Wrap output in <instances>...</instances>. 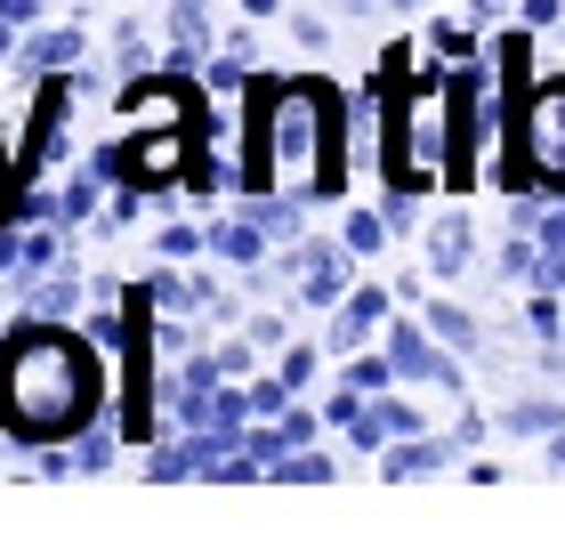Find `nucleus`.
Returning a JSON list of instances; mask_svg holds the SVG:
<instances>
[{"mask_svg":"<svg viewBox=\"0 0 565 541\" xmlns=\"http://www.w3.org/2000/svg\"><path fill=\"white\" fill-rule=\"evenodd\" d=\"M97 412V364L82 340H65V331H17L9 348H0V428L9 436H82Z\"/></svg>","mask_w":565,"mask_h":541,"instance_id":"1","label":"nucleus"},{"mask_svg":"<svg viewBox=\"0 0 565 541\" xmlns=\"http://www.w3.org/2000/svg\"><path fill=\"white\" fill-rule=\"evenodd\" d=\"M452 114H445V89L413 82V89H388V178L396 187H436V170H452Z\"/></svg>","mask_w":565,"mask_h":541,"instance_id":"2","label":"nucleus"},{"mask_svg":"<svg viewBox=\"0 0 565 541\" xmlns=\"http://www.w3.org/2000/svg\"><path fill=\"white\" fill-rule=\"evenodd\" d=\"M501 178H542V187H565V82L525 89V106H509L501 121Z\"/></svg>","mask_w":565,"mask_h":541,"instance_id":"3","label":"nucleus"}]
</instances>
